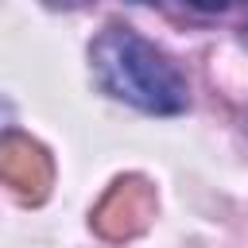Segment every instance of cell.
Returning a JSON list of instances; mask_svg holds the SVG:
<instances>
[{"instance_id":"1","label":"cell","mask_w":248,"mask_h":248,"mask_svg":"<svg viewBox=\"0 0 248 248\" xmlns=\"http://www.w3.org/2000/svg\"><path fill=\"white\" fill-rule=\"evenodd\" d=\"M93 70H97V81L112 97H120L143 112H182L186 108L182 74L147 39H140L132 31L108 27L93 43Z\"/></svg>"}]
</instances>
